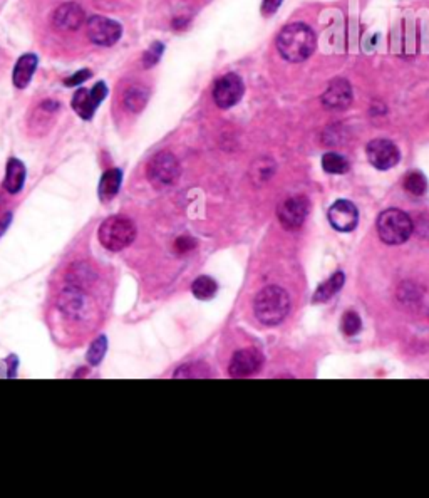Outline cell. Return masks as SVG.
<instances>
[{
  "label": "cell",
  "mask_w": 429,
  "mask_h": 498,
  "mask_svg": "<svg viewBox=\"0 0 429 498\" xmlns=\"http://www.w3.org/2000/svg\"><path fill=\"white\" fill-rule=\"evenodd\" d=\"M94 288L76 286L66 282L57 294L56 307L62 319L77 325H87L96 317V302L93 299Z\"/></svg>",
  "instance_id": "1"
},
{
  "label": "cell",
  "mask_w": 429,
  "mask_h": 498,
  "mask_svg": "<svg viewBox=\"0 0 429 498\" xmlns=\"http://www.w3.org/2000/svg\"><path fill=\"white\" fill-rule=\"evenodd\" d=\"M315 49V34L306 24H290L277 37V51L285 61L302 62Z\"/></svg>",
  "instance_id": "2"
},
{
  "label": "cell",
  "mask_w": 429,
  "mask_h": 498,
  "mask_svg": "<svg viewBox=\"0 0 429 498\" xmlns=\"http://www.w3.org/2000/svg\"><path fill=\"white\" fill-rule=\"evenodd\" d=\"M253 311L262 324L277 325L289 316L290 297L282 287H265L255 297Z\"/></svg>",
  "instance_id": "3"
},
{
  "label": "cell",
  "mask_w": 429,
  "mask_h": 498,
  "mask_svg": "<svg viewBox=\"0 0 429 498\" xmlns=\"http://www.w3.org/2000/svg\"><path fill=\"white\" fill-rule=\"evenodd\" d=\"M98 237L104 249L111 250V252H119L135 242L136 227L126 217L114 215L103 221Z\"/></svg>",
  "instance_id": "4"
},
{
  "label": "cell",
  "mask_w": 429,
  "mask_h": 498,
  "mask_svg": "<svg viewBox=\"0 0 429 498\" xmlns=\"http://www.w3.org/2000/svg\"><path fill=\"white\" fill-rule=\"evenodd\" d=\"M414 230L411 217L398 208L382 212L377 219V232L382 242L389 245H401L409 240Z\"/></svg>",
  "instance_id": "5"
},
{
  "label": "cell",
  "mask_w": 429,
  "mask_h": 498,
  "mask_svg": "<svg viewBox=\"0 0 429 498\" xmlns=\"http://www.w3.org/2000/svg\"><path fill=\"white\" fill-rule=\"evenodd\" d=\"M181 168L176 156L170 152H160L151 158L146 166L148 180L153 186L168 188L180 178Z\"/></svg>",
  "instance_id": "6"
},
{
  "label": "cell",
  "mask_w": 429,
  "mask_h": 498,
  "mask_svg": "<svg viewBox=\"0 0 429 498\" xmlns=\"http://www.w3.org/2000/svg\"><path fill=\"white\" fill-rule=\"evenodd\" d=\"M86 34L93 44L110 47L121 39L123 27L112 19L103 17V15H93L91 19H87Z\"/></svg>",
  "instance_id": "7"
},
{
  "label": "cell",
  "mask_w": 429,
  "mask_h": 498,
  "mask_svg": "<svg viewBox=\"0 0 429 498\" xmlns=\"http://www.w3.org/2000/svg\"><path fill=\"white\" fill-rule=\"evenodd\" d=\"M309 200L306 196H292L287 198L278 208V220L285 230L301 228L309 215Z\"/></svg>",
  "instance_id": "8"
},
{
  "label": "cell",
  "mask_w": 429,
  "mask_h": 498,
  "mask_svg": "<svg viewBox=\"0 0 429 498\" xmlns=\"http://www.w3.org/2000/svg\"><path fill=\"white\" fill-rule=\"evenodd\" d=\"M243 96V82L236 74H225L216 81L213 87V99L216 106L222 110L235 106Z\"/></svg>",
  "instance_id": "9"
},
{
  "label": "cell",
  "mask_w": 429,
  "mask_h": 498,
  "mask_svg": "<svg viewBox=\"0 0 429 498\" xmlns=\"http://www.w3.org/2000/svg\"><path fill=\"white\" fill-rule=\"evenodd\" d=\"M369 163L377 170H389L399 163L398 146L389 140H374L368 145Z\"/></svg>",
  "instance_id": "10"
},
{
  "label": "cell",
  "mask_w": 429,
  "mask_h": 498,
  "mask_svg": "<svg viewBox=\"0 0 429 498\" xmlns=\"http://www.w3.org/2000/svg\"><path fill=\"white\" fill-rule=\"evenodd\" d=\"M264 366V354L257 349H241L233 354L230 361L232 378H247Z\"/></svg>",
  "instance_id": "11"
},
{
  "label": "cell",
  "mask_w": 429,
  "mask_h": 498,
  "mask_svg": "<svg viewBox=\"0 0 429 498\" xmlns=\"http://www.w3.org/2000/svg\"><path fill=\"white\" fill-rule=\"evenodd\" d=\"M86 14L84 9L76 2H68L62 3V6L57 7L52 14V26L57 29V31H64V32H74L77 31L79 27L84 24Z\"/></svg>",
  "instance_id": "12"
},
{
  "label": "cell",
  "mask_w": 429,
  "mask_h": 498,
  "mask_svg": "<svg viewBox=\"0 0 429 498\" xmlns=\"http://www.w3.org/2000/svg\"><path fill=\"white\" fill-rule=\"evenodd\" d=\"M329 221L339 232H352L359 221V212L349 200H339L329 208Z\"/></svg>",
  "instance_id": "13"
},
{
  "label": "cell",
  "mask_w": 429,
  "mask_h": 498,
  "mask_svg": "<svg viewBox=\"0 0 429 498\" xmlns=\"http://www.w3.org/2000/svg\"><path fill=\"white\" fill-rule=\"evenodd\" d=\"M352 103V87L345 79H336L322 94V104L326 110L343 111Z\"/></svg>",
  "instance_id": "14"
},
{
  "label": "cell",
  "mask_w": 429,
  "mask_h": 498,
  "mask_svg": "<svg viewBox=\"0 0 429 498\" xmlns=\"http://www.w3.org/2000/svg\"><path fill=\"white\" fill-rule=\"evenodd\" d=\"M37 68V56L36 54H24L22 57L17 61L14 68V74H12V82L19 89L29 86L32 76H34Z\"/></svg>",
  "instance_id": "15"
},
{
  "label": "cell",
  "mask_w": 429,
  "mask_h": 498,
  "mask_svg": "<svg viewBox=\"0 0 429 498\" xmlns=\"http://www.w3.org/2000/svg\"><path fill=\"white\" fill-rule=\"evenodd\" d=\"M26 183V166L17 158H10L7 163L6 180H3V188L12 195L19 193Z\"/></svg>",
  "instance_id": "16"
},
{
  "label": "cell",
  "mask_w": 429,
  "mask_h": 498,
  "mask_svg": "<svg viewBox=\"0 0 429 498\" xmlns=\"http://www.w3.org/2000/svg\"><path fill=\"white\" fill-rule=\"evenodd\" d=\"M121 182H123V173L118 168L107 170L103 175L101 183H99V196H101L103 202H110L118 195Z\"/></svg>",
  "instance_id": "17"
},
{
  "label": "cell",
  "mask_w": 429,
  "mask_h": 498,
  "mask_svg": "<svg viewBox=\"0 0 429 498\" xmlns=\"http://www.w3.org/2000/svg\"><path fill=\"white\" fill-rule=\"evenodd\" d=\"M344 282H345L344 272H336L331 279H327L326 282H322L317 287V291H315L314 294V302L317 304L327 302L329 299H332V297L344 287Z\"/></svg>",
  "instance_id": "18"
},
{
  "label": "cell",
  "mask_w": 429,
  "mask_h": 498,
  "mask_svg": "<svg viewBox=\"0 0 429 498\" xmlns=\"http://www.w3.org/2000/svg\"><path fill=\"white\" fill-rule=\"evenodd\" d=\"M73 108L82 119H91L96 110H98V104L91 96V91L79 89L73 98Z\"/></svg>",
  "instance_id": "19"
},
{
  "label": "cell",
  "mask_w": 429,
  "mask_h": 498,
  "mask_svg": "<svg viewBox=\"0 0 429 498\" xmlns=\"http://www.w3.org/2000/svg\"><path fill=\"white\" fill-rule=\"evenodd\" d=\"M148 103V91L141 86H133L124 93L123 104L129 112H141Z\"/></svg>",
  "instance_id": "20"
},
{
  "label": "cell",
  "mask_w": 429,
  "mask_h": 498,
  "mask_svg": "<svg viewBox=\"0 0 429 498\" xmlns=\"http://www.w3.org/2000/svg\"><path fill=\"white\" fill-rule=\"evenodd\" d=\"M216 288H218L216 282L211 277H208V275H202V277H198L193 282V286H191L193 295L200 300L211 299V297L216 294Z\"/></svg>",
  "instance_id": "21"
},
{
  "label": "cell",
  "mask_w": 429,
  "mask_h": 498,
  "mask_svg": "<svg viewBox=\"0 0 429 498\" xmlns=\"http://www.w3.org/2000/svg\"><path fill=\"white\" fill-rule=\"evenodd\" d=\"M322 168L331 175H344L349 171V161L337 153H327L322 158Z\"/></svg>",
  "instance_id": "22"
},
{
  "label": "cell",
  "mask_w": 429,
  "mask_h": 498,
  "mask_svg": "<svg viewBox=\"0 0 429 498\" xmlns=\"http://www.w3.org/2000/svg\"><path fill=\"white\" fill-rule=\"evenodd\" d=\"M404 188H406L407 193L414 196H423L428 190V180L423 173H419V171H412V173L404 178Z\"/></svg>",
  "instance_id": "23"
},
{
  "label": "cell",
  "mask_w": 429,
  "mask_h": 498,
  "mask_svg": "<svg viewBox=\"0 0 429 498\" xmlns=\"http://www.w3.org/2000/svg\"><path fill=\"white\" fill-rule=\"evenodd\" d=\"M208 376V367L203 364H186L174 372V378H205Z\"/></svg>",
  "instance_id": "24"
},
{
  "label": "cell",
  "mask_w": 429,
  "mask_h": 498,
  "mask_svg": "<svg viewBox=\"0 0 429 498\" xmlns=\"http://www.w3.org/2000/svg\"><path fill=\"white\" fill-rule=\"evenodd\" d=\"M106 349H107V339L106 337H99V339H96V341L93 342V346H91V349H89V353H87V361H89L91 364H99L103 361V358H104V354H106Z\"/></svg>",
  "instance_id": "25"
},
{
  "label": "cell",
  "mask_w": 429,
  "mask_h": 498,
  "mask_svg": "<svg viewBox=\"0 0 429 498\" xmlns=\"http://www.w3.org/2000/svg\"><path fill=\"white\" fill-rule=\"evenodd\" d=\"M362 328V322L359 314L349 311L344 314V319H343V330L344 334H347V336H356L357 332H359Z\"/></svg>",
  "instance_id": "26"
},
{
  "label": "cell",
  "mask_w": 429,
  "mask_h": 498,
  "mask_svg": "<svg viewBox=\"0 0 429 498\" xmlns=\"http://www.w3.org/2000/svg\"><path fill=\"white\" fill-rule=\"evenodd\" d=\"M163 49H165V45L161 43L153 44L151 47H149L146 51V54H144V57H143L144 68H151V66H155L156 62L160 61L161 54H163Z\"/></svg>",
  "instance_id": "27"
},
{
  "label": "cell",
  "mask_w": 429,
  "mask_h": 498,
  "mask_svg": "<svg viewBox=\"0 0 429 498\" xmlns=\"http://www.w3.org/2000/svg\"><path fill=\"white\" fill-rule=\"evenodd\" d=\"M195 247H197V240H195V238H191L188 235H181L176 238V242H174V252L188 254L195 249Z\"/></svg>",
  "instance_id": "28"
},
{
  "label": "cell",
  "mask_w": 429,
  "mask_h": 498,
  "mask_svg": "<svg viewBox=\"0 0 429 498\" xmlns=\"http://www.w3.org/2000/svg\"><path fill=\"white\" fill-rule=\"evenodd\" d=\"M91 78V71H87V69H82V71H79V73L74 74V76H70L68 78L64 81V85L66 86H69V87H73V86H79L81 82H84L87 81V79Z\"/></svg>",
  "instance_id": "29"
},
{
  "label": "cell",
  "mask_w": 429,
  "mask_h": 498,
  "mask_svg": "<svg viewBox=\"0 0 429 498\" xmlns=\"http://www.w3.org/2000/svg\"><path fill=\"white\" fill-rule=\"evenodd\" d=\"M282 0H264V3H262V12H264L265 15H272L273 12H277L278 7H280Z\"/></svg>",
  "instance_id": "30"
},
{
  "label": "cell",
  "mask_w": 429,
  "mask_h": 498,
  "mask_svg": "<svg viewBox=\"0 0 429 498\" xmlns=\"http://www.w3.org/2000/svg\"><path fill=\"white\" fill-rule=\"evenodd\" d=\"M10 220H12V213H7L6 217H2V219H0V237L3 235V232H6L7 227L10 225Z\"/></svg>",
  "instance_id": "31"
},
{
  "label": "cell",
  "mask_w": 429,
  "mask_h": 498,
  "mask_svg": "<svg viewBox=\"0 0 429 498\" xmlns=\"http://www.w3.org/2000/svg\"><path fill=\"white\" fill-rule=\"evenodd\" d=\"M2 203H3V198H2V195H0V207H2Z\"/></svg>",
  "instance_id": "32"
}]
</instances>
